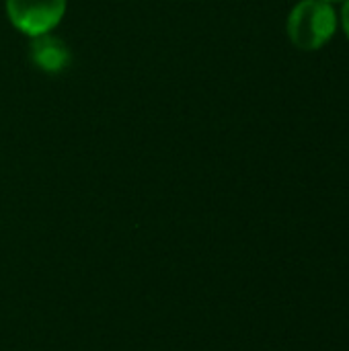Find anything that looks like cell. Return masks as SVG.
Wrapping results in <instances>:
<instances>
[{"label": "cell", "instance_id": "cell-3", "mask_svg": "<svg viewBox=\"0 0 349 351\" xmlns=\"http://www.w3.org/2000/svg\"><path fill=\"white\" fill-rule=\"evenodd\" d=\"M33 62L47 70V72H56V70H62L68 60H70V53H68V47L56 39V37H49V33L45 35H39V37H33Z\"/></svg>", "mask_w": 349, "mask_h": 351}, {"label": "cell", "instance_id": "cell-2", "mask_svg": "<svg viewBox=\"0 0 349 351\" xmlns=\"http://www.w3.org/2000/svg\"><path fill=\"white\" fill-rule=\"evenodd\" d=\"M66 4L68 0H6V12L19 31L39 37L60 25Z\"/></svg>", "mask_w": 349, "mask_h": 351}, {"label": "cell", "instance_id": "cell-1", "mask_svg": "<svg viewBox=\"0 0 349 351\" xmlns=\"http://www.w3.org/2000/svg\"><path fill=\"white\" fill-rule=\"evenodd\" d=\"M335 29V8L325 0H300L288 16V37L304 51H315L329 43Z\"/></svg>", "mask_w": 349, "mask_h": 351}, {"label": "cell", "instance_id": "cell-4", "mask_svg": "<svg viewBox=\"0 0 349 351\" xmlns=\"http://www.w3.org/2000/svg\"><path fill=\"white\" fill-rule=\"evenodd\" d=\"M341 23H344V29H346V33H348V37H349V0H346V4H344V10H341Z\"/></svg>", "mask_w": 349, "mask_h": 351}, {"label": "cell", "instance_id": "cell-5", "mask_svg": "<svg viewBox=\"0 0 349 351\" xmlns=\"http://www.w3.org/2000/svg\"><path fill=\"white\" fill-rule=\"evenodd\" d=\"M325 2H339V0H325Z\"/></svg>", "mask_w": 349, "mask_h": 351}]
</instances>
